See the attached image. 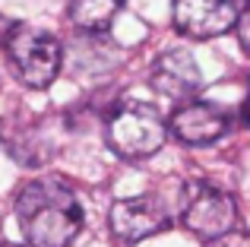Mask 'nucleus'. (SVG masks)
Listing matches in <instances>:
<instances>
[{
    "label": "nucleus",
    "instance_id": "obj_12",
    "mask_svg": "<svg viewBox=\"0 0 250 247\" xmlns=\"http://www.w3.org/2000/svg\"><path fill=\"white\" fill-rule=\"evenodd\" d=\"M212 247H250V235H228L222 241H215Z\"/></svg>",
    "mask_w": 250,
    "mask_h": 247
},
{
    "label": "nucleus",
    "instance_id": "obj_7",
    "mask_svg": "<svg viewBox=\"0 0 250 247\" xmlns=\"http://www.w3.org/2000/svg\"><path fill=\"white\" fill-rule=\"evenodd\" d=\"M168 130L184 146H209L228 133V114L212 102H190L171 114Z\"/></svg>",
    "mask_w": 250,
    "mask_h": 247
},
{
    "label": "nucleus",
    "instance_id": "obj_1",
    "mask_svg": "<svg viewBox=\"0 0 250 247\" xmlns=\"http://www.w3.org/2000/svg\"><path fill=\"white\" fill-rule=\"evenodd\" d=\"M16 222L29 247H70L83 231V203L61 178H35L16 193Z\"/></svg>",
    "mask_w": 250,
    "mask_h": 247
},
{
    "label": "nucleus",
    "instance_id": "obj_13",
    "mask_svg": "<svg viewBox=\"0 0 250 247\" xmlns=\"http://www.w3.org/2000/svg\"><path fill=\"white\" fill-rule=\"evenodd\" d=\"M241 121H244V127H250V80H247V99L241 105Z\"/></svg>",
    "mask_w": 250,
    "mask_h": 247
},
{
    "label": "nucleus",
    "instance_id": "obj_8",
    "mask_svg": "<svg viewBox=\"0 0 250 247\" xmlns=\"http://www.w3.org/2000/svg\"><path fill=\"white\" fill-rule=\"evenodd\" d=\"M149 86L171 102H184L193 92H200V86H203L200 63L187 51H165L149 67Z\"/></svg>",
    "mask_w": 250,
    "mask_h": 247
},
{
    "label": "nucleus",
    "instance_id": "obj_5",
    "mask_svg": "<svg viewBox=\"0 0 250 247\" xmlns=\"http://www.w3.org/2000/svg\"><path fill=\"white\" fill-rule=\"evenodd\" d=\"M171 225V216L159 197L152 193H140V197L117 200L111 206V231L114 238H121L124 244H136L146 238L159 235Z\"/></svg>",
    "mask_w": 250,
    "mask_h": 247
},
{
    "label": "nucleus",
    "instance_id": "obj_3",
    "mask_svg": "<svg viewBox=\"0 0 250 247\" xmlns=\"http://www.w3.org/2000/svg\"><path fill=\"white\" fill-rule=\"evenodd\" d=\"M6 54L16 76L29 89H48L63 67V44L32 25H16L13 38L6 41Z\"/></svg>",
    "mask_w": 250,
    "mask_h": 247
},
{
    "label": "nucleus",
    "instance_id": "obj_2",
    "mask_svg": "<svg viewBox=\"0 0 250 247\" xmlns=\"http://www.w3.org/2000/svg\"><path fill=\"white\" fill-rule=\"evenodd\" d=\"M168 124L159 108L146 102H121L104 118V143L114 155L127 162H140L155 155L168 140Z\"/></svg>",
    "mask_w": 250,
    "mask_h": 247
},
{
    "label": "nucleus",
    "instance_id": "obj_10",
    "mask_svg": "<svg viewBox=\"0 0 250 247\" xmlns=\"http://www.w3.org/2000/svg\"><path fill=\"white\" fill-rule=\"evenodd\" d=\"M0 143L10 149V155L19 165H42L48 146L42 143V136L32 133L29 127H13V124H0Z\"/></svg>",
    "mask_w": 250,
    "mask_h": 247
},
{
    "label": "nucleus",
    "instance_id": "obj_6",
    "mask_svg": "<svg viewBox=\"0 0 250 247\" xmlns=\"http://www.w3.org/2000/svg\"><path fill=\"white\" fill-rule=\"evenodd\" d=\"M174 25L187 38H219L238 29V0H171Z\"/></svg>",
    "mask_w": 250,
    "mask_h": 247
},
{
    "label": "nucleus",
    "instance_id": "obj_9",
    "mask_svg": "<svg viewBox=\"0 0 250 247\" xmlns=\"http://www.w3.org/2000/svg\"><path fill=\"white\" fill-rule=\"evenodd\" d=\"M121 6L124 0H70V22L83 35H102L114 22Z\"/></svg>",
    "mask_w": 250,
    "mask_h": 247
},
{
    "label": "nucleus",
    "instance_id": "obj_14",
    "mask_svg": "<svg viewBox=\"0 0 250 247\" xmlns=\"http://www.w3.org/2000/svg\"><path fill=\"white\" fill-rule=\"evenodd\" d=\"M0 247H13V244H6V241H0Z\"/></svg>",
    "mask_w": 250,
    "mask_h": 247
},
{
    "label": "nucleus",
    "instance_id": "obj_11",
    "mask_svg": "<svg viewBox=\"0 0 250 247\" xmlns=\"http://www.w3.org/2000/svg\"><path fill=\"white\" fill-rule=\"evenodd\" d=\"M238 41H241V48L250 54V6L241 13V19H238Z\"/></svg>",
    "mask_w": 250,
    "mask_h": 247
},
{
    "label": "nucleus",
    "instance_id": "obj_4",
    "mask_svg": "<svg viewBox=\"0 0 250 247\" xmlns=\"http://www.w3.org/2000/svg\"><path fill=\"white\" fill-rule=\"evenodd\" d=\"M181 222L203 241H222V238L234 235V222H238V203L228 190L212 184H193L184 187L181 197Z\"/></svg>",
    "mask_w": 250,
    "mask_h": 247
}]
</instances>
